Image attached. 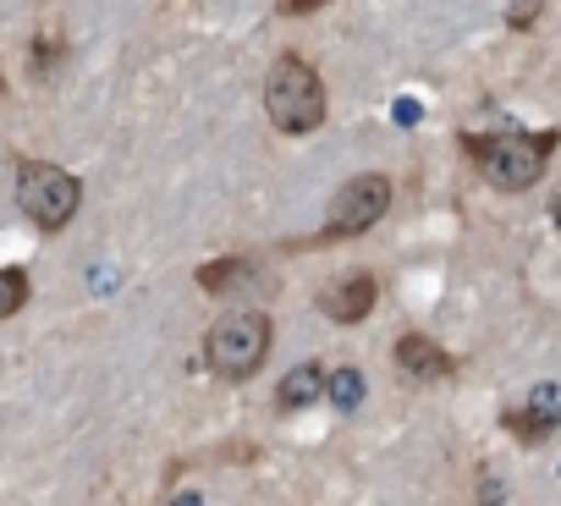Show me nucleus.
<instances>
[{"instance_id":"7","label":"nucleus","mask_w":561,"mask_h":506,"mask_svg":"<svg viewBox=\"0 0 561 506\" xmlns=\"http://www.w3.org/2000/svg\"><path fill=\"white\" fill-rule=\"evenodd\" d=\"M561 424V386H534L528 391V402L517 407V413H506V429L517 435V440H545L550 429Z\"/></svg>"},{"instance_id":"3","label":"nucleus","mask_w":561,"mask_h":506,"mask_svg":"<svg viewBox=\"0 0 561 506\" xmlns=\"http://www.w3.org/2000/svg\"><path fill=\"white\" fill-rule=\"evenodd\" d=\"M391 198H397V187H391L386 171L347 176V182L336 187L331 209H325V226H320L314 237H304L298 248H336V242H353V237L375 231V226L391 215Z\"/></svg>"},{"instance_id":"12","label":"nucleus","mask_w":561,"mask_h":506,"mask_svg":"<svg viewBox=\"0 0 561 506\" xmlns=\"http://www.w3.org/2000/svg\"><path fill=\"white\" fill-rule=\"evenodd\" d=\"M61 56H67V39H61V34H45V39H34V45H28L34 78H50V72L61 67Z\"/></svg>"},{"instance_id":"15","label":"nucleus","mask_w":561,"mask_h":506,"mask_svg":"<svg viewBox=\"0 0 561 506\" xmlns=\"http://www.w3.org/2000/svg\"><path fill=\"white\" fill-rule=\"evenodd\" d=\"M556 226H561V198H556Z\"/></svg>"},{"instance_id":"6","label":"nucleus","mask_w":561,"mask_h":506,"mask_svg":"<svg viewBox=\"0 0 561 506\" xmlns=\"http://www.w3.org/2000/svg\"><path fill=\"white\" fill-rule=\"evenodd\" d=\"M375 303H380V281H375L369 271H353V276H336V281L320 287V309H325L336 325H358V320H369Z\"/></svg>"},{"instance_id":"1","label":"nucleus","mask_w":561,"mask_h":506,"mask_svg":"<svg viewBox=\"0 0 561 506\" xmlns=\"http://www.w3.org/2000/svg\"><path fill=\"white\" fill-rule=\"evenodd\" d=\"M264 116L280 138H309L325 127L331 100H325V78L314 72V61H304L298 50H280L264 72Z\"/></svg>"},{"instance_id":"10","label":"nucleus","mask_w":561,"mask_h":506,"mask_svg":"<svg viewBox=\"0 0 561 506\" xmlns=\"http://www.w3.org/2000/svg\"><path fill=\"white\" fill-rule=\"evenodd\" d=\"M325 396V369L320 364H298L287 380L275 386V407L280 413H298V407H309V402H320Z\"/></svg>"},{"instance_id":"13","label":"nucleus","mask_w":561,"mask_h":506,"mask_svg":"<svg viewBox=\"0 0 561 506\" xmlns=\"http://www.w3.org/2000/svg\"><path fill=\"white\" fill-rule=\"evenodd\" d=\"M325 391H331V402L347 413V407H358V402H364V375H358V369H336V375L325 380Z\"/></svg>"},{"instance_id":"2","label":"nucleus","mask_w":561,"mask_h":506,"mask_svg":"<svg viewBox=\"0 0 561 506\" xmlns=\"http://www.w3.org/2000/svg\"><path fill=\"white\" fill-rule=\"evenodd\" d=\"M561 143V133H517V127H501V133H468L462 149L468 160L479 165V176L501 193H523L545 176L550 165V149Z\"/></svg>"},{"instance_id":"9","label":"nucleus","mask_w":561,"mask_h":506,"mask_svg":"<svg viewBox=\"0 0 561 506\" xmlns=\"http://www.w3.org/2000/svg\"><path fill=\"white\" fill-rule=\"evenodd\" d=\"M397 364H402V375H413V380H446V375H451V358H446L430 336H419V331H408V336L397 342Z\"/></svg>"},{"instance_id":"5","label":"nucleus","mask_w":561,"mask_h":506,"mask_svg":"<svg viewBox=\"0 0 561 506\" xmlns=\"http://www.w3.org/2000/svg\"><path fill=\"white\" fill-rule=\"evenodd\" d=\"M18 204L39 231H67L83 204V182L56 160H18Z\"/></svg>"},{"instance_id":"8","label":"nucleus","mask_w":561,"mask_h":506,"mask_svg":"<svg viewBox=\"0 0 561 506\" xmlns=\"http://www.w3.org/2000/svg\"><path fill=\"white\" fill-rule=\"evenodd\" d=\"M198 287L209 298H237L248 287H259V265L242 260V253H231V260H215V265H198Z\"/></svg>"},{"instance_id":"4","label":"nucleus","mask_w":561,"mask_h":506,"mask_svg":"<svg viewBox=\"0 0 561 506\" xmlns=\"http://www.w3.org/2000/svg\"><path fill=\"white\" fill-rule=\"evenodd\" d=\"M270 342H275L270 314H259V309H231V314H220V320L204 331V364H209V375H220V380H248V375L264 369Z\"/></svg>"},{"instance_id":"11","label":"nucleus","mask_w":561,"mask_h":506,"mask_svg":"<svg viewBox=\"0 0 561 506\" xmlns=\"http://www.w3.org/2000/svg\"><path fill=\"white\" fill-rule=\"evenodd\" d=\"M23 303H28V276L18 265H0V320L23 314Z\"/></svg>"},{"instance_id":"14","label":"nucleus","mask_w":561,"mask_h":506,"mask_svg":"<svg viewBox=\"0 0 561 506\" xmlns=\"http://www.w3.org/2000/svg\"><path fill=\"white\" fill-rule=\"evenodd\" d=\"M320 7H331V0H275L280 18H309V12H320Z\"/></svg>"}]
</instances>
